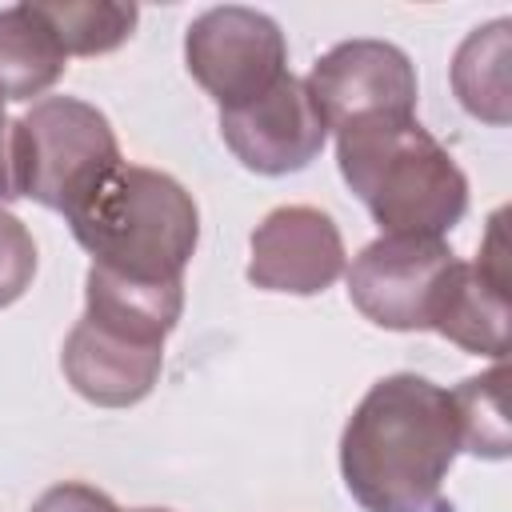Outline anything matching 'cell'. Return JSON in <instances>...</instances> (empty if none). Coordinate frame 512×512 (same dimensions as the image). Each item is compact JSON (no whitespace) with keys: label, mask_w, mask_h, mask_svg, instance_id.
<instances>
[{"label":"cell","mask_w":512,"mask_h":512,"mask_svg":"<svg viewBox=\"0 0 512 512\" xmlns=\"http://www.w3.org/2000/svg\"><path fill=\"white\" fill-rule=\"evenodd\" d=\"M184 64L224 112L264 96L288 72V44L272 16L244 4H224L188 24Z\"/></svg>","instance_id":"5b68a950"},{"label":"cell","mask_w":512,"mask_h":512,"mask_svg":"<svg viewBox=\"0 0 512 512\" xmlns=\"http://www.w3.org/2000/svg\"><path fill=\"white\" fill-rule=\"evenodd\" d=\"M84 320H96L104 328H116L144 344H164V336L176 328L184 312V280H128L104 268H88L84 280Z\"/></svg>","instance_id":"7c38bea8"},{"label":"cell","mask_w":512,"mask_h":512,"mask_svg":"<svg viewBox=\"0 0 512 512\" xmlns=\"http://www.w3.org/2000/svg\"><path fill=\"white\" fill-rule=\"evenodd\" d=\"M136 512H168V508H136Z\"/></svg>","instance_id":"ffe728a7"},{"label":"cell","mask_w":512,"mask_h":512,"mask_svg":"<svg viewBox=\"0 0 512 512\" xmlns=\"http://www.w3.org/2000/svg\"><path fill=\"white\" fill-rule=\"evenodd\" d=\"M32 4L48 20V28L56 32L68 56H104L120 48L140 20L136 4H116V0H32Z\"/></svg>","instance_id":"9a60e30c"},{"label":"cell","mask_w":512,"mask_h":512,"mask_svg":"<svg viewBox=\"0 0 512 512\" xmlns=\"http://www.w3.org/2000/svg\"><path fill=\"white\" fill-rule=\"evenodd\" d=\"M428 328L452 340L464 352L504 360L508 352V244H504V212L492 216L488 236L476 260H452L436 300Z\"/></svg>","instance_id":"9c48e42d"},{"label":"cell","mask_w":512,"mask_h":512,"mask_svg":"<svg viewBox=\"0 0 512 512\" xmlns=\"http://www.w3.org/2000/svg\"><path fill=\"white\" fill-rule=\"evenodd\" d=\"M68 224L96 268L152 284L184 280L200 240L192 192L144 164H120Z\"/></svg>","instance_id":"3957f363"},{"label":"cell","mask_w":512,"mask_h":512,"mask_svg":"<svg viewBox=\"0 0 512 512\" xmlns=\"http://www.w3.org/2000/svg\"><path fill=\"white\" fill-rule=\"evenodd\" d=\"M344 272V240L328 212L312 204L272 208L252 232L248 280L264 292L316 296Z\"/></svg>","instance_id":"30bf717a"},{"label":"cell","mask_w":512,"mask_h":512,"mask_svg":"<svg viewBox=\"0 0 512 512\" xmlns=\"http://www.w3.org/2000/svg\"><path fill=\"white\" fill-rule=\"evenodd\" d=\"M36 276V240L32 232L0 208V308L16 304Z\"/></svg>","instance_id":"e0dca14e"},{"label":"cell","mask_w":512,"mask_h":512,"mask_svg":"<svg viewBox=\"0 0 512 512\" xmlns=\"http://www.w3.org/2000/svg\"><path fill=\"white\" fill-rule=\"evenodd\" d=\"M0 200H16V176H12V120L0 100Z\"/></svg>","instance_id":"d6986e66"},{"label":"cell","mask_w":512,"mask_h":512,"mask_svg":"<svg viewBox=\"0 0 512 512\" xmlns=\"http://www.w3.org/2000/svg\"><path fill=\"white\" fill-rule=\"evenodd\" d=\"M32 512H120V508H116L100 488L68 480V484H52V488L32 504Z\"/></svg>","instance_id":"ac0fdd59"},{"label":"cell","mask_w":512,"mask_h":512,"mask_svg":"<svg viewBox=\"0 0 512 512\" xmlns=\"http://www.w3.org/2000/svg\"><path fill=\"white\" fill-rule=\"evenodd\" d=\"M64 68L68 52L32 0L0 8V100L44 96L64 76Z\"/></svg>","instance_id":"4fadbf2b"},{"label":"cell","mask_w":512,"mask_h":512,"mask_svg":"<svg viewBox=\"0 0 512 512\" xmlns=\"http://www.w3.org/2000/svg\"><path fill=\"white\" fill-rule=\"evenodd\" d=\"M512 24L492 20L464 36L452 60V88L464 112L488 124H508L512 116V88H508V60H512Z\"/></svg>","instance_id":"5bb4252c"},{"label":"cell","mask_w":512,"mask_h":512,"mask_svg":"<svg viewBox=\"0 0 512 512\" xmlns=\"http://www.w3.org/2000/svg\"><path fill=\"white\" fill-rule=\"evenodd\" d=\"M460 452L456 408L416 372L376 380L340 436V472L364 512H428Z\"/></svg>","instance_id":"6da1fadb"},{"label":"cell","mask_w":512,"mask_h":512,"mask_svg":"<svg viewBox=\"0 0 512 512\" xmlns=\"http://www.w3.org/2000/svg\"><path fill=\"white\" fill-rule=\"evenodd\" d=\"M308 96L328 128L360 116H416V68L388 40H344L328 48L308 72Z\"/></svg>","instance_id":"ba28073f"},{"label":"cell","mask_w":512,"mask_h":512,"mask_svg":"<svg viewBox=\"0 0 512 512\" xmlns=\"http://www.w3.org/2000/svg\"><path fill=\"white\" fill-rule=\"evenodd\" d=\"M456 252L440 236H380L348 268V300L392 332H424Z\"/></svg>","instance_id":"8992f818"},{"label":"cell","mask_w":512,"mask_h":512,"mask_svg":"<svg viewBox=\"0 0 512 512\" xmlns=\"http://www.w3.org/2000/svg\"><path fill=\"white\" fill-rule=\"evenodd\" d=\"M504 380L508 368L496 360V368L468 376L460 388H452V408H456V428H460V448L484 460H504L512 452V428L504 412Z\"/></svg>","instance_id":"2e32d148"},{"label":"cell","mask_w":512,"mask_h":512,"mask_svg":"<svg viewBox=\"0 0 512 512\" xmlns=\"http://www.w3.org/2000/svg\"><path fill=\"white\" fill-rule=\"evenodd\" d=\"M220 136L228 144V152L260 176H288L308 168L324 140H328V124L320 116V108L308 96V84L292 72H284L264 96L240 104V108H224L220 112Z\"/></svg>","instance_id":"52a82bcc"},{"label":"cell","mask_w":512,"mask_h":512,"mask_svg":"<svg viewBox=\"0 0 512 512\" xmlns=\"http://www.w3.org/2000/svg\"><path fill=\"white\" fill-rule=\"evenodd\" d=\"M120 164L108 116L76 96H44L12 120L16 196L52 212L72 216Z\"/></svg>","instance_id":"277c9868"},{"label":"cell","mask_w":512,"mask_h":512,"mask_svg":"<svg viewBox=\"0 0 512 512\" xmlns=\"http://www.w3.org/2000/svg\"><path fill=\"white\" fill-rule=\"evenodd\" d=\"M336 164L384 236H440L468 212V176L416 116H360L336 132Z\"/></svg>","instance_id":"7a4b0ae2"},{"label":"cell","mask_w":512,"mask_h":512,"mask_svg":"<svg viewBox=\"0 0 512 512\" xmlns=\"http://www.w3.org/2000/svg\"><path fill=\"white\" fill-rule=\"evenodd\" d=\"M160 364H164V344L132 340V336L104 328L96 320H84V316L76 320V328L68 332L64 352H60V368H64L68 384L100 408L140 404L156 388Z\"/></svg>","instance_id":"8fae6325"}]
</instances>
